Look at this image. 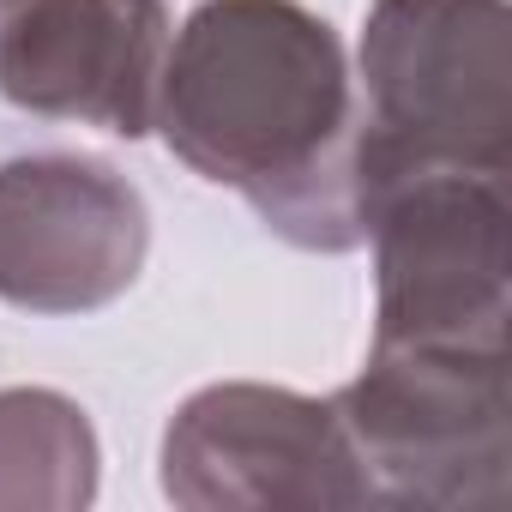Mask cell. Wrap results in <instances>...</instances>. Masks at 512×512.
<instances>
[{"mask_svg":"<svg viewBox=\"0 0 512 512\" xmlns=\"http://www.w3.org/2000/svg\"><path fill=\"white\" fill-rule=\"evenodd\" d=\"M175 506H356L374 500L332 398L284 386H205L163 434Z\"/></svg>","mask_w":512,"mask_h":512,"instance_id":"obj_5","label":"cell"},{"mask_svg":"<svg viewBox=\"0 0 512 512\" xmlns=\"http://www.w3.org/2000/svg\"><path fill=\"white\" fill-rule=\"evenodd\" d=\"M151 211L97 157L37 151L0 163V296L31 314H91L145 272Z\"/></svg>","mask_w":512,"mask_h":512,"instance_id":"obj_6","label":"cell"},{"mask_svg":"<svg viewBox=\"0 0 512 512\" xmlns=\"http://www.w3.org/2000/svg\"><path fill=\"white\" fill-rule=\"evenodd\" d=\"M362 223L416 175H506V0H374L362 31Z\"/></svg>","mask_w":512,"mask_h":512,"instance_id":"obj_2","label":"cell"},{"mask_svg":"<svg viewBox=\"0 0 512 512\" xmlns=\"http://www.w3.org/2000/svg\"><path fill=\"white\" fill-rule=\"evenodd\" d=\"M332 410L374 500L494 506L506 494V350H368Z\"/></svg>","mask_w":512,"mask_h":512,"instance_id":"obj_3","label":"cell"},{"mask_svg":"<svg viewBox=\"0 0 512 512\" xmlns=\"http://www.w3.org/2000/svg\"><path fill=\"white\" fill-rule=\"evenodd\" d=\"M506 175H416L368 205L374 350H506Z\"/></svg>","mask_w":512,"mask_h":512,"instance_id":"obj_4","label":"cell"},{"mask_svg":"<svg viewBox=\"0 0 512 512\" xmlns=\"http://www.w3.org/2000/svg\"><path fill=\"white\" fill-rule=\"evenodd\" d=\"M157 127L308 253H350L362 223V97L338 31L302 0H205L169 37Z\"/></svg>","mask_w":512,"mask_h":512,"instance_id":"obj_1","label":"cell"},{"mask_svg":"<svg viewBox=\"0 0 512 512\" xmlns=\"http://www.w3.org/2000/svg\"><path fill=\"white\" fill-rule=\"evenodd\" d=\"M163 61V0H0V97L25 115L145 139Z\"/></svg>","mask_w":512,"mask_h":512,"instance_id":"obj_7","label":"cell"},{"mask_svg":"<svg viewBox=\"0 0 512 512\" xmlns=\"http://www.w3.org/2000/svg\"><path fill=\"white\" fill-rule=\"evenodd\" d=\"M97 494V434L85 410L43 386L0 392V506H85Z\"/></svg>","mask_w":512,"mask_h":512,"instance_id":"obj_8","label":"cell"}]
</instances>
